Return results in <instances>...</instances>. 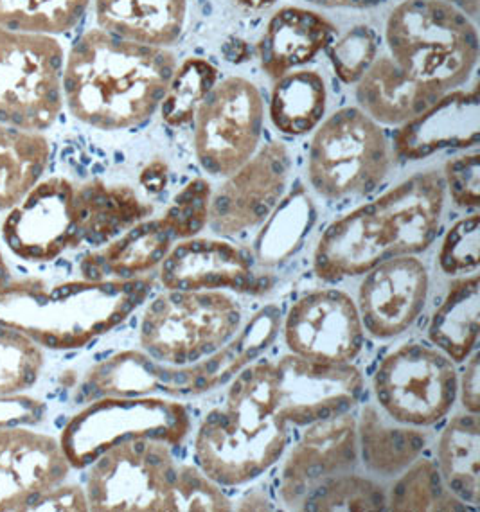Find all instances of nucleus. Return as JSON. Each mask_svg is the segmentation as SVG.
I'll return each instance as SVG.
<instances>
[{"label":"nucleus","mask_w":480,"mask_h":512,"mask_svg":"<svg viewBox=\"0 0 480 512\" xmlns=\"http://www.w3.org/2000/svg\"><path fill=\"white\" fill-rule=\"evenodd\" d=\"M362 392L364 378L351 363L315 362L290 353L238 372L225 407L290 428L351 412Z\"/></svg>","instance_id":"4"},{"label":"nucleus","mask_w":480,"mask_h":512,"mask_svg":"<svg viewBox=\"0 0 480 512\" xmlns=\"http://www.w3.org/2000/svg\"><path fill=\"white\" fill-rule=\"evenodd\" d=\"M160 283L166 290L231 292L263 295L274 281L256 272L250 257L223 239H182L160 263Z\"/></svg>","instance_id":"16"},{"label":"nucleus","mask_w":480,"mask_h":512,"mask_svg":"<svg viewBox=\"0 0 480 512\" xmlns=\"http://www.w3.org/2000/svg\"><path fill=\"white\" fill-rule=\"evenodd\" d=\"M227 512L232 511L231 500L222 486L207 477L198 466H177V475L169 489L164 512Z\"/></svg>","instance_id":"34"},{"label":"nucleus","mask_w":480,"mask_h":512,"mask_svg":"<svg viewBox=\"0 0 480 512\" xmlns=\"http://www.w3.org/2000/svg\"><path fill=\"white\" fill-rule=\"evenodd\" d=\"M92 0H0V27L20 33H69L85 17Z\"/></svg>","instance_id":"30"},{"label":"nucleus","mask_w":480,"mask_h":512,"mask_svg":"<svg viewBox=\"0 0 480 512\" xmlns=\"http://www.w3.org/2000/svg\"><path fill=\"white\" fill-rule=\"evenodd\" d=\"M240 6L249 9H265L268 6H274L277 0H236Z\"/></svg>","instance_id":"44"},{"label":"nucleus","mask_w":480,"mask_h":512,"mask_svg":"<svg viewBox=\"0 0 480 512\" xmlns=\"http://www.w3.org/2000/svg\"><path fill=\"white\" fill-rule=\"evenodd\" d=\"M281 309L270 304L250 318L216 353L189 365H169L137 351L117 354L92 372L101 396H200L231 383L232 378L276 342Z\"/></svg>","instance_id":"5"},{"label":"nucleus","mask_w":480,"mask_h":512,"mask_svg":"<svg viewBox=\"0 0 480 512\" xmlns=\"http://www.w3.org/2000/svg\"><path fill=\"white\" fill-rule=\"evenodd\" d=\"M141 186L150 193V195H160L166 186H168L169 169L166 162L155 159L143 169L141 173Z\"/></svg>","instance_id":"40"},{"label":"nucleus","mask_w":480,"mask_h":512,"mask_svg":"<svg viewBox=\"0 0 480 512\" xmlns=\"http://www.w3.org/2000/svg\"><path fill=\"white\" fill-rule=\"evenodd\" d=\"M329 62L338 80L358 83L380 53V36L373 27L355 26L328 45Z\"/></svg>","instance_id":"35"},{"label":"nucleus","mask_w":480,"mask_h":512,"mask_svg":"<svg viewBox=\"0 0 480 512\" xmlns=\"http://www.w3.org/2000/svg\"><path fill=\"white\" fill-rule=\"evenodd\" d=\"M358 453L365 468L376 475L392 477L409 468L421 457L427 446V437L407 424L394 426L383 419L380 412L367 405L356 421Z\"/></svg>","instance_id":"25"},{"label":"nucleus","mask_w":480,"mask_h":512,"mask_svg":"<svg viewBox=\"0 0 480 512\" xmlns=\"http://www.w3.org/2000/svg\"><path fill=\"white\" fill-rule=\"evenodd\" d=\"M243 311L223 292L168 290L144 311L141 345L169 365H189L216 353L240 331Z\"/></svg>","instance_id":"6"},{"label":"nucleus","mask_w":480,"mask_h":512,"mask_svg":"<svg viewBox=\"0 0 480 512\" xmlns=\"http://www.w3.org/2000/svg\"><path fill=\"white\" fill-rule=\"evenodd\" d=\"M335 38V26L312 9L281 8L268 20L258 42L261 69L279 80L312 62Z\"/></svg>","instance_id":"20"},{"label":"nucleus","mask_w":480,"mask_h":512,"mask_svg":"<svg viewBox=\"0 0 480 512\" xmlns=\"http://www.w3.org/2000/svg\"><path fill=\"white\" fill-rule=\"evenodd\" d=\"M479 277L452 284L428 326V338L454 363H463L475 351L480 331Z\"/></svg>","instance_id":"26"},{"label":"nucleus","mask_w":480,"mask_h":512,"mask_svg":"<svg viewBox=\"0 0 480 512\" xmlns=\"http://www.w3.org/2000/svg\"><path fill=\"white\" fill-rule=\"evenodd\" d=\"M290 168V151L283 142L259 146L211 196L209 229L216 236L232 238L259 227L285 196Z\"/></svg>","instance_id":"14"},{"label":"nucleus","mask_w":480,"mask_h":512,"mask_svg":"<svg viewBox=\"0 0 480 512\" xmlns=\"http://www.w3.org/2000/svg\"><path fill=\"white\" fill-rule=\"evenodd\" d=\"M175 67L164 47L89 29L65 56L63 101L76 119L98 130L135 128L157 112Z\"/></svg>","instance_id":"1"},{"label":"nucleus","mask_w":480,"mask_h":512,"mask_svg":"<svg viewBox=\"0 0 480 512\" xmlns=\"http://www.w3.org/2000/svg\"><path fill=\"white\" fill-rule=\"evenodd\" d=\"M364 275L356 306L364 329L376 338L405 333L427 302V266L414 256L392 257Z\"/></svg>","instance_id":"18"},{"label":"nucleus","mask_w":480,"mask_h":512,"mask_svg":"<svg viewBox=\"0 0 480 512\" xmlns=\"http://www.w3.org/2000/svg\"><path fill=\"white\" fill-rule=\"evenodd\" d=\"M288 442L285 424L214 408L196 432V466L218 486H245L277 464Z\"/></svg>","instance_id":"10"},{"label":"nucleus","mask_w":480,"mask_h":512,"mask_svg":"<svg viewBox=\"0 0 480 512\" xmlns=\"http://www.w3.org/2000/svg\"><path fill=\"white\" fill-rule=\"evenodd\" d=\"M173 241L175 238L162 218H146L98 254L87 257L81 270L89 281H105L107 277L134 279L159 266Z\"/></svg>","instance_id":"23"},{"label":"nucleus","mask_w":480,"mask_h":512,"mask_svg":"<svg viewBox=\"0 0 480 512\" xmlns=\"http://www.w3.org/2000/svg\"><path fill=\"white\" fill-rule=\"evenodd\" d=\"M238 509L240 511H268L270 502H268L267 495H263L261 491H252L241 500Z\"/></svg>","instance_id":"42"},{"label":"nucleus","mask_w":480,"mask_h":512,"mask_svg":"<svg viewBox=\"0 0 480 512\" xmlns=\"http://www.w3.org/2000/svg\"><path fill=\"white\" fill-rule=\"evenodd\" d=\"M358 460V432L351 412L333 415L304 426L299 441L288 453L279 478V496L290 509L324 480L347 473Z\"/></svg>","instance_id":"17"},{"label":"nucleus","mask_w":480,"mask_h":512,"mask_svg":"<svg viewBox=\"0 0 480 512\" xmlns=\"http://www.w3.org/2000/svg\"><path fill=\"white\" fill-rule=\"evenodd\" d=\"M94 462L87 489L94 511L164 512L177 475V464L166 442H121Z\"/></svg>","instance_id":"13"},{"label":"nucleus","mask_w":480,"mask_h":512,"mask_svg":"<svg viewBox=\"0 0 480 512\" xmlns=\"http://www.w3.org/2000/svg\"><path fill=\"white\" fill-rule=\"evenodd\" d=\"M391 168V150L380 123L362 108L347 106L329 115L313 135L308 178L326 200L369 195Z\"/></svg>","instance_id":"7"},{"label":"nucleus","mask_w":480,"mask_h":512,"mask_svg":"<svg viewBox=\"0 0 480 512\" xmlns=\"http://www.w3.org/2000/svg\"><path fill=\"white\" fill-rule=\"evenodd\" d=\"M479 87L457 89L437 99L421 114L400 124L394 153L401 160H423L445 150H466L479 142Z\"/></svg>","instance_id":"19"},{"label":"nucleus","mask_w":480,"mask_h":512,"mask_svg":"<svg viewBox=\"0 0 480 512\" xmlns=\"http://www.w3.org/2000/svg\"><path fill=\"white\" fill-rule=\"evenodd\" d=\"M445 191L443 177L427 171L347 212L320 236L313 254L315 274L335 283L367 274L392 257L427 250L441 225Z\"/></svg>","instance_id":"2"},{"label":"nucleus","mask_w":480,"mask_h":512,"mask_svg":"<svg viewBox=\"0 0 480 512\" xmlns=\"http://www.w3.org/2000/svg\"><path fill=\"white\" fill-rule=\"evenodd\" d=\"M374 396L396 423L432 426L454 407L459 378L446 354L430 345H401L374 372Z\"/></svg>","instance_id":"11"},{"label":"nucleus","mask_w":480,"mask_h":512,"mask_svg":"<svg viewBox=\"0 0 480 512\" xmlns=\"http://www.w3.org/2000/svg\"><path fill=\"white\" fill-rule=\"evenodd\" d=\"M461 399L466 412L479 414L480 410V354L473 351L468 356V363L461 380Z\"/></svg>","instance_id":"39"},{"label":"nucleus","mask_w":480,"mask_h":512,"mask_svg":"<svg viewBox=\"0 0 480 512\" xmlns=\"http://www.w3.org/2000/svg\"><path fill=\"white\" fill-rule=\"evenodd\" d=\"M213 189L204 178H195L182 187V191L175 196L173 204L162 216L164 223L171 230L173 238H195L207 227L209 221V205H211Z\"/></svg>","instance_id":"36"},{"label":"nucleus","mask_w":480,"mask_h":512,"mask_svg":"<svg viewBox=\"0 0 480 512\" xmlns=\"http://www.w3.org/2000/svg\"><path fill=\"white\" fill-rule=\"evenodd\" d=\"M218 81V71L204 58H187L175 67L160 101V114L164 123L182 128L193 123L198 106Z\"/></svg>","instance_id":"32"},{"label":"nucleus","mask_w":480,"mask_h":512,"mask_svg":"<svg viewBox=\"0 0 480 512\" xmlns=\"http://www.w3.org/2000/svg\"><path fill=\"white\" fill-rule=\"evenodd\" d=\"M153 207L128 186H107L99 180L76 187L74 227L78 243L98 247L135 223L150 218Z\"/></svg>","instance_id":"22"},{"label":"nucleus","mask_w":480,"mask_h":512,"mask_svg":"<svg viewBox=\"0 0 480 512\" xmlns=\"http://www.w3.org/2000/svg\"><path fill=\"white\" fill-rule=\"evenodd\" d=\"M310 4L320 6V8H347V9H367L376 8L387 0H308Z\"/></svg>","instance_id":"41"},{"label":"nucleus","mask_w":480,"mask_h":512,"mask_svg":"<svg viewBox=\"0 0 480 512\" xmlns=\"http://www.w3.org/2000/svg\"><path fill=\"white\" fill-rule=\"evenodd\" d=\"M49 153V142L40 133L0 123V207L13 204L42 177Z\"/></svg>","instance_id":"29"},{"label":"nucleus","mask_w":480,"mask_h":512,"mask_svg":"<svg viewBox=\"0 0 480 512\" xmlns=\"http://www.w3.org/2000/svg\"><path fill=\"white\" fill-rule=\"evenodd\" d=\"M189 430V412L175 399H103L72 421L65 433V448L69 459L83 468L121 442L157 439L168 446H178L186 441Z\"/></svg>","instance_id":"9"},{"label":"nucleus","mask_w":480,"mask_h":512,"mask_svg":"<svg viewBox=\"0 0 480 512\" xmlns=\"http://www.w3.org/2000/svg\"><path fill=\"white\" fill-rule=\"evenodd\" d=\"M437 469L452 495L464 505L479 507V414H457L448 421L437 446Z\"/></svg>","instance_id":"24"},{"label":"nucleus","mask_w":480,"mask_h":512,"mask_svg":"<svg viewBox=\"0 0 480 512\" xmlns=\"http://www.w3.org/2000/svg\"><path fill=\"white\" fill-rule=\"evenodd\" d=\"M364 326L355 301L340 290L306 293L283 324L290 353L326 363H351L364 347Z\"/></svg>","instance_id":"15"},{"label":"nucleus","mask_w":480,"mask_h":512,"mask_svg":"<svg viewBox=\"0 0 480 512\" xmlns=\"http://www.w3.org/2000/svg\"><path fill=\"white\" fill-rule=\"evenodd\" d=\"M443 2H448L455 8L461 9L468 17H477V13H479V0H443Z\"/></svg>","instance_id":"43"},{"label":"nucleus","mask_w":480,"mask_h":512,"mask_svg":"<svg viewBox=\"0 0 480 512\" xmlns=\"http://www.w3.org/2000/svg\"><path fill=\"white\" fill-rule=\"evenodd\" d=\"M480 252V216H472L457 221L446 232L439 250V266L446 275L477 272Z\"/></svg>","instance_id":"37"},{"label":"nucleus","mask_w":480,"mask_h":512,"mask_svg":"<svg viewBox=\"0 0 480 512\" xmlns=\"http://www.w3.org/2000/svg\"><path fill=\"white\" fill-rule=\"evenodd\" d=\"M99 29L135 44L168 47L186 26L187 0H96Z\"/></svg>","instance_id":"21"},{"label":"nucleus","mask_w":480,"mask_h":512,"mask_svg":"<svg viewBox=\"0 0 480 512\" xmlns=\"http://www.w3.org/2000/svg\"><path fill=\"white\" fill-rule=\"evenodd\" d=\"M299 509L313 512L383 511L387 509V493L374 480L347 471L315 487Z\"/></svg>","instance_id":"33"},{"label":"nucleus","mask_w":480,"mask_h":512,"mask_svg":"<svg viewBox=\"0 0 480 512\" xmlns=\"http://www.w3.org/2000/svg\"><path fill=\"white\" fill-rule=\"evenodd\" d=\"M387 507L396 512L466 511L468 507L450 493L432 460L416 459L387 495Z\"/></svg>","instance_id":"31"},{"label":"nucleus","mask_w":480,"mask_h":512,"mask_svg":"<svg viewBox=\"0 0 480 512\" xmlns=\"http://www.w3.org/2000/svg\"><path fill=\"white\" fill-rule=\"evenodd\" d=\"M445 189L452 196L454 204L463 209H479L480 205V162L479 153L464 155L446 162Z\"/></svg>","instance_id":"38"},{"label":"nucleus","mask_w":480,"mask_h":512,"mask_svg":"<svg viewBox=\"0 0 480 512\" xmlns=\"http://www.w3.org/2000/svg\"><path fill=\"white\" fill-rule=\"evenodd\" d=\"M328 90L319 72L297 69L276 80L270 98V119L285 135H306L326 114Z\"/></svg>","instance_id":"27"},{"label":"nucleus","mask_w":480,"mask_h":512,"mask_svg":"<svg viewBox=\"0 0 480 512\" xmlns=\"http://www.w3.org/2000/svg\"><path fill=\"white\" fill-rule=\"evenodd\" d=\"M317 220V211L312 198L304 187L288 193L276 209L263 221L254 241V256L259 265L277 266L288 261L310 234Z\"/></svg>","instance_id":"28"},{"label":"nucleus","mask_w":480,"mask_h":512,"mask_svg":"<svg viewBox=\"0 0 480 512\" xmlns=\"http://www.w3.org/2000/svg\"><path fill=\"white\" fill-rule=\"evenodd\" d=\"M62 44L47 35L0 27V123L42 132L63 106Z\"/></svg>","instance_id":"8"},{"label":"nucleus","mask_w":480,"mask_h":512,"mask_svg":"<svg viewBox=\"0 0 480 512\" xmlns=\"http://www.w3.org/2000/svg\"><path fill=\"white\" fill-rule=\"evenodd\" d=\"M389 60L421 112L472 78L479 33L470 17L443 0H403L385 26Z\"/></svg>","instance_id":"3"},{"label":"nucleus","mask_w":480,"mask_h":512,"mask_svg":"<svg viewBox=\"0 0 480 512\" xmlns=\"http://www.w3.org/2000/svg\"><path fill=\"white\" fill-rule=\"evenodd\" d=\"M265 103L252 81H216L195 119L196 159L213 177H229L258 151Z\"/></svg>","instance_id":"12"}]
</instances>
